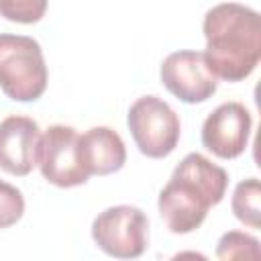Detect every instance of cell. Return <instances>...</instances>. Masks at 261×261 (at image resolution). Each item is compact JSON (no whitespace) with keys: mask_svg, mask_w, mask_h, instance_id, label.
<instances>
[{"mask_svg":"<svg viewBox=\"0 0 261 261\" xmlns=\"http://www.w3.org/2000/svg\"><path fill=\"white\" fill-rule=\"evenodd\" d=\"M37 165L41 175L57 188H75L90 179L82 155L80 135L73 126L51 124L41 135Z\"/></svg>","mask_w":261,"mask_h":261,"instance_id":"6","label":"cell"},{"mask_svg":"<svg viewBox=\"0 0 261 261\" xmlns=\"http://www.w3.org/2000/svg\"><path fill=\"white\" fill-rule=\"evenodd\" d=\"M228 173L202 153H188L159 192L157 208L173 234H188L202 226L208 210L222 202Z\"/></svg>","mask_w":261,"mask_h":261,"instance_id":"2","label":"cell"},{"mask_svg":"<svg viewBox=\"0 0 261 261\" xmlns=\"http://www.w3.org/2000/svg\"><path fill=\"white\" fill-rule=\"evenodd\" d=\"M84 163L90 175H110L122 169L126 147L120 135L110 126H92L80 135Z\"/></svg>","mask_w":261,"mask_h":261,"instance_id":"10","label":"cell"},{"mask_svg":"<svg viewBox=\"0 0 261 261\" xmlns=\"http://www.w3.org/2000/svg\"><path fill=\"white\" fill-rule=\"evenodd\" d=\"M206 63L218 80L243 82L261 59V18L251 6L222 2L204 14Z\"/></svg>","mask_w":261,"mask_h":261,"instance_id":"1","label":"cell"},{"mask_svg":"<svg viewBox=\"0 0 261 261\" xmlns=\"http://www.w3.org/2000/svg\"><path fill=\"white\" fill-rule=\"evenodd\" d=\"M253 118L241 102L216 106L202 124V145L220 159H237L245 153Z\"/></svg>","mask_w":261,"mask_h":261,"instance_id":"8","label":"cell"},{"mask_svg":"<svg viewBox=\"0 0 261 261\" xmlns=\"http://www.w3.org/2000/svg\"><path fill=\"white\" fill-rule=\"evenodd\" d=\"M24 214V198L18 188L0 179V228L16 224Z\"/></svg>","mask_w":261,"mask_h":261,"instance_id":"14","label":"cell"},{"mask_svg":"<svg viewBox=\"0 0 261 261\" xmlns=\"http://www.w3.org/2000/svg\"><path fill=\"white\" fill-rule=\"evenodd\" d=\"M161 84L177 100L186 104H200L214 96L218 88V77L206 63L200 51H173L159 67Z\"/></svg>","mask_w":261,"mask_h":261,"instance_id":"7","label":"cell"},{"mask_svg":"<svg viewBox=\"0 0 261 261\" xmlns=\"http://www.w3.org/2000/svg\"><path fill=\"white\" fill-rule=\"evenodd\" d=\"M261 186L257 177H249L237 184L230 200L232 214L239 222H243L249 228H259L261 226Z\"/></svg>","mask_w":261,"mask_h":261,"instance_id":"11","label":"cell"},{"mask_svg":"<svg viewBox=\"0 0 261 261\" xmlns=\"http://www.w3.org/2000/svg\"><path fill=\"white\" fill-rule=\"evenodd\" d=\"M216 257L222 261L230 259H259V241L257 237L243 232V230H228L218 239Z\"/></svg>","mask_w":261,"mask_h":261,"instance_id":"12","label":"cell"},{"mask_svg":"<svg viewBox=\"0 0 261 261\" xmlns=\"http://www.w3.org/2000/svg\"><path fill=\"white\" fill-rule=\"evenodd\" d=\"M92 239L100 251L114 259H137L149 245V218L130 204L110 206L94 218Z\"/></svg>","mask_w":261,"mask_h":261,"instance_id":"5","label":"cell"},{"mask_svg":"<svg viewBox=\"0 0 261 261\" xmlns=\"http://www.w3.org/2000/svg\"><path fill=\"white\" fill-rule=\"evenodd\" d=\"M41 45L27 35H0V90L14 102H35L47 90Z\"/></svg>","mask_w":261,"mask_h":261,"instance_id":"3","label":"cell"},{"mask_svg":"<svg viewBox=\"0 0 261 261\" xmlns=\"http://www.w3.org/2000/svg\"><path fill=\"white\" fill-rule=\"evenodd\" d=\"M47 0H0V16L10 22L33 24L45 16Z\"/></svg>","mask_w":261,"mask_h":261,"instance_id":"13","label":"cell"},{"mask_svg":"<svg viewBox=\"0 0 261 261\" xmlns=\"http://www.w3.org/2000/svg\"><path fill=\"white\" fill-rule=\"evenodd\" d=\"M41 128L39 124L20 114H10L0 122V169L24 177L37 165Z\"/></svg>","mask_w":261,"mask_h":261,"instance_id":"9","label":"cell"},{"mask_svg":"<svg viewBox=\"0 0 261 261\" xmlns=\"http://www.w3.org/2000/svg\"><path fill=\"white\" fill-rule=\"evenodd\" d=\"M126 124L137 149L151 159L171 155L179 143L181 122L175 110L159 96L137 98L126 114Z\"/></svg>","mask_w":261,"mask_h":261,"instance_id":"4","label":"cell"}]
</instances>
